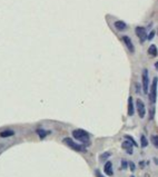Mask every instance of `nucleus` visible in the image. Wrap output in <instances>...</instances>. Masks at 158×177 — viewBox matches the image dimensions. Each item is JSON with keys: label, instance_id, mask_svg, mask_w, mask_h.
Segmentation results:
<instances>
[{"label": "nucleus", "instance_id": "obj_1", "mask_svg": "<svg viewBox=\"0 0 158 177\" xmlns=\"http://www.w3.org/2000/svg\"><path fill=\"white\" fill-rule=\"evenodd\" d=\"M73 136H74L75 139H77V140H79L84 144H89V142H90L89 134L84 129H75L73 132Z\"/></svg>", "mask_w": 158, "mask_h": 177}, {"label": "nucleus", "instance_id": "obj_2", "mask_svg": "<svg viewBox=\"0 0 158 177\" xmlns=\"http://www.w3.org/2000/svg\"><path fill=\"white\" fill-rule=\"evenodd\" d=\"M63 143L68 146V147L73 148L74 150H77V152H85V150H86L85 147H83L81 145H78L77 143H75L71 138H65V139H63Z\"/></svg>", "mask_w": 158, "mask_h": 177}, {"label": "nucleus", "instance_id": "obj_3", "mask_svg": "<svg viewBox=\"0 0 158 177\" xmlns=\"http://www.w3.org/2000/svg\"><path fill=\"white\" fill-rule=\"evenodd\" d=\"M157 77L154 78L153 83H151V88H150V100L151 103H155L156 102V98H157Z\"/></svg>", "mask_w": 158, "mask_h": 177}, {"label": "nucleus", "instance_id": "obj_4", "mask_svg": "<svg viewBox=\"0 0 158 177\" xmlns=\"http://www.w3.org/2000/svg\"><path fill=\"white\" fill-rule=\"evenodd\" d=\"M141 79H143V89L144 93L148 94V86H149V76H148V70L144 69L141 73Z\"/></svg>", "mask_w": 158, "mask_h": 177}, {"label": "nucleus", "instance_id": "obj_5", "mask_svg": "<svg viewBox=\"0 0 158 177\" xmlns=\"http://www.w3.org/2000/svg\"><path fill=\"white\" fill-rule=\"evenodd\" d=\"M135 32H136V36L140 39L141 42H144L147 39V31H146V29L144 27H136Z\"/></svg>", "mask_w": 158, "mask_h": 177}, {"label": "nucleus", "instance_id": "obj_6", "mask_svg": "<svg viewBox=\"0 0 158 177\" xmlns=\"http://www.w3.org/2000/svg\"><path fill=\"white\" fill-rule=\"evenodd\" d=\"M137 112H138V115H139V117L140 118H144L145 117V115H146V107H145V104H144V102L141 100V99H137Z\"/></svg>", "mask_w": 158, "mask_h": 177}, {"label": "nucleus", "instance_id": "obj_7", "mask_svg": "<svg viewBox=\"0 0 158 177\" xmlns=\"http://www.w3.org/2000/svg\"><path fill=\"white\" fill-rule=\"evenodd\" d=\"M123 41L125 42V45H126V47L128 48V50H129V51L130 52L135 51V47H134L133 42H131L130 38H129L128 36H124V37H123Z\"/></svg>", "mask_w": 158, "mask_h": 177}, {"label": "nucleus", "instance_id": "obj_8", "mask_svg": "<svg viewBox=\"0 0 158 177\" xmlns=\"http://www.w3.org/2000/svg\"><path fill=\"white\" fill-rule=\"evenodd\" d=\"M104 172H105L108 176H113V175H114V172H113V164H111V162L108 160V162L106 163L105 166H104Z\"/></svg>", "mask_w": 158, "mask_h": 177}, {"label": "nucleus", "instance_id": "obj_9", "mask_svg": "<svg viewBox=\"0 0 158 177\" xmlns=\"http://www.w3.org/2000/svg\"><path fill=\"white\" fill-rule=\"evenodd\" d=\"M133 144L129 142V140H126V142H124L123 143V145H121V147L124 148V149H126L127 153L129 154V155H131L133 154Z\"/></svg>", "mask_w": 158, "mask_h": 177}, {"label": "nucleus", "instance_id": "obj_10", "mask_svg": "<svg viewBox=\"0 0 158 177\" xmlns=\"http://www.w3.org/2000/svg\"><path fill=\"white\" fill-rule=\"evenodd\" d=\"M114 26H115V28H116L117 30H119V31H123V30H125V29H126V27H127L126 23H125L124 21H121V20L115 21Z\"/></svg>", "mask_w": 158, "mask_h": 177}, {"label": "nucleus", "instance_id": "obj_11", "mask_svg": "<svg viewBox=\"0 0 158 177\" xmlns=\"http://www.w3.org/2000/svg\"><path fill=\"white\" fill-rule=\"evenodd\" d=\"M128 115L129 116H133L134 115V103H133L131 96L128 98Z\"/></svg>", "mask_w": 158, "mask_h": 177}, {"label": "nucleus", "instance_id": "obj_12", "mask_svg": "<svg viewBox=\"0 0 158 177\" xmlns=\"http://www.w3.org/2000/svg\"><path fill=\"white\" fill-rule=\"evenodd\" d=\"M148 53H149L150 56H153V57L157 56V47H156L155 45H151V46L148 48Z\"/></svg>", "mask_w": 158, "mask_h": 177}, {"label": "nucleus", "instance_id": "obj_13", "mask_svg": "<svg viewBox=\"0 0 158 177\" xmlns=\"http://www.w3.org/2000/svg\"><path fill=\"white\" fill-rule=\"evenodd\" d=\"M15 135V132L13 130H3L0 133V137L5 138V137H10V136Z\"/></svg>", "mask_w": 158, "mask_h": 177}, {"label": "nucleus", "instance_id": "obj_14", "mask_svg": "<svg viewBox=\"0 0 158 177\" xmlns=\"http://www.w3.org/2000/svg\"><path fill=\"white\" fill-rule=\"evenodd\" d=\"M37 134L39 135L40 138H45L46 136L49 134V132H46V130H43V129H37Z\"/></svg>", "mask_w": 158, "mask_h": 177}, {"label": "nucleus", "instance_id": "obj_15", "mask_svg": "<svg viewBox=\"0 0 158 177\" xmlns=\"http://www.w3.org/2000/svg\"><path fill=\"white\" fill-rule=\"evenodd\" d=\"M140 142H141V147H147L148 146V142H147V139H146V137L143 135L141 137H140Z\"/></svg>", "mask_w": 158, "mask_h": 177}, {"label": "nucleus", "instance_id": "obj_16", "mask_svg": "<svg viewBox=\"0 0 158 177\" xmlns=\"http://www.w3.org/2000/svg\"><path fill=\"white\" fill-rule=\"evenodd\" d=\"M125 138H126L127 140H129V142H130V143H131V144H133L134 146H137V143L134 140V138H133V137H130V136L126 135V136H125Z\"/></svg>", "mask_w": 158, "mask_h": 177}, {"label": "nucleus", "instance_id": "obj_17", "mask_svg": "<svg viewBox=\"0 0 158 177\" xmlns=\"http://www.w3.org/2000/svg\"><path fill=\"white\" fill-rule=\"evenodd\" d=\"M151 142H153V144L155 147H157L158 146V137L157 136H151Z\"/></svg>", "mask_w": 158, "mask_h": 177}, {"label": "nucleus", "instance_id": "obj_18", "mask_svg": "<svg viewBox=\"0 0 158 177\" xmlns=\"http://www.w3.org/2000/svg\"><path fill=\"white\" fill-rule=\"evenodd\" d=\"M109 156H110V154H109V153H105V155H104V154H103V155H100L99 159H100V160H105L106 158H108Z\"/></svg>", "mask_w": 158, "mask_h": 177}, {"label": "nucleus", "instance_id": "obj_19", "mask_svg": "<svg viewBox=\"0 0 158 177\" xmlns=\"http://www.w3.org/2000/svg\"><path fill=\"white\" fill-rule=\"evenodd\" d=\"M154 36H155V31H151L149 33V36H147V39L148 40H151V39L154 38Z\"/></svg>", "mask_w": 158, "mask_h": 177}, {"label": "nucleus", "instance_id": "obj_20", "mask_svg": "<svg viewBox=\"0 0 158 177\" xmlns=\"http://www.w3.org/2000/svg\"><path fill=\"white\" fill-rule=\"evenodd\" d=\"M129 167H130V170H133V172L135 170V164H134L133 162H130V163H129Z\"/></svg>", "mask_w": 158, "mask_h": 177}, {"label": "nucleus", "instance_id": "obj_21", "mask_svg": "<svg viewBox=\"0 0 158 177\" xmlns=\"http://www.w3.org/2000/svg\"><path fill=\"white\" fill-rule=\"evenodd\" d=\"M121 165H123V168L125 169V168L127 167V162L126 160H123V162H121Z\"/></svg>", "mask_w": 158, "mask_h": 177}, {"label": "nucleus", "instance_id": "obj_22", "mask_svg": "<svg viewBox=\"0 0 158 177\" xmlns=\"http://www.w3.org/2000/svg\"><path fill=\"white\" fill-rule=\"evenodd\" d=\"M96 175H97V177H104L101 174H100V172H99V170H96Z\"/></svg>", "mask_w": 158, "mask_h": 177}, {"label": "nucleus", "instance_id": "obj_23", "mask_svg": "<svg viewBox=\"0 0 158 177\" xmlns=\"http://www.w3.org/2000/svg\"><path fill=\"white\" fill-rule=\"evenodd\" d=\"M130 177H135V176H130Z\"/></svg>", "mask_w": 158, "mask_h": 177}]
</instances>
